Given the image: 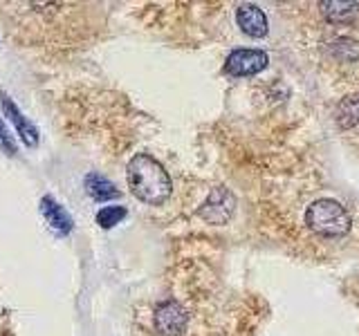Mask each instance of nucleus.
Instances as JSON below:
<instances>
[{"instance_id":"nucleus-3","label":"nucleus","mask_w":359,"mask_h":336,"mask_svg":"<svg viewBox=\"0 0 359 336\" xmlns=\"http://www.w3.org/2000/svg\"><path fill=\"white\" fill-rule=\"evenodd\" d=\"M233 211H236V195L229 188L216 186L207 195V200L202 202L198 216L209 224H227L233 216Z\"/></svg>"},{"instance_id":"nucleus-8","label":"nucleus","mask_w":359,"mask_h":336,"mask_svg":"<svg viewBox=\"0 0 359 336\" xmlns=\"http://www.w3.org/2000/svg\"><path fill=\"white\" fill-rule=\"evenodd\" d=\"M41 213L45 216V220H48L50 224V229L54 233H59V235H67L72 231L74 227V222L70 218V213H67L59 202H54L52 197H43L41 200Z\"/></svg>"},{"instance_id":"nucleus-1","label":"nucleus","mask_w":359,"mask_h":336,"mask_svg":"<svg viewBox=\"0 0 359 336\" xmlns=\"http://www.w3.org/2000/svg\"><path fill=\"white\" fill-rule=\"evenodd\" d=\"M128 186L133 190V195L142 200L144 204L160 206L171 197V177H168L166 168L155 160V157L140 153L135 155L128 164Z\"/></svg>"},{"instance_id":"nucleus-2","label":"nucleus","mask_w":359,"mask_h":336,"mask_svg":"<svg viewBox=\"0 0 359 336\" xmlns=\"http://www.w3.org/2000/svg\"><path fill=\"white\" fill-rule=\"evenodd\" d=\"M306 224L312 233L323 235V238H341L351 231L353 220L341 202L321 197L306 209Z\"/></svg>"},{"instance_id":"nucleus-11","label":"nucleus","mask_w":359,"mask_h":336,"mask_svg":"<svg viewBox=\"0 0 359 336\" xmlns=\"http://www.w3.org/2000/svg\"><path fill=\"white\" fill-rule=\"evenodd\" d=\"M337 121H339V128L348 130L359 126V94L346 97L339 106H337Z\"/></svg>"},{"instance_id":"nucleus-9","label":"nucleus","mask_w":359,"mask_h":336,"mask_svg":"<svg viewBox=\"0 0 359 336\" xmlns=\"http://www.w3.org/2000/svg\"><path fill=\"white\" fill-rule=\"evenodd\" d=\"M321 14L328 22L334 25H351L359 18V5L357 3H344V0H323L319 5Z\"/></svg>"},{"instance_id":"nucleus-7","label":"nucleus","mask_w":359,"mask_h":336,"mask_svg":"<svg viewBox=\"0 0 359 336\" xmlns=\"http://www.w3.org/2000/svg\"><path fill=\"white\" fill-rule=\"evenodd\" d=\"M0 104H3L5 117L16 126V130H18V134H20V139L34 148V146L39 144V130H36V126H34V123H32L29 119L22 117V112L16 108V104L11 101V97H7L5 92H0Z\"/></svg>"},{"instance_id":"nucleus-10","label":"nucleus","mask_w":359,"mask_h":336,"mask_svg":"<svg viewBox=\"0 0 359 336\" xmlns=\"http://www.w3.org/2000/svg\"><path fill=\"white\" fill-rule=\"evenodd\" d=\"M86 193L93 197L95 202H108L112 197H119L121 193L115 188V184H110L106 177L90 173L86 177Z\"/></svg>"},{"instance_id":"nucleus-4","label":"nucleus","mask_w":359,"mask_h":336,"mask_svg":"<svg viewBox=\"0 0 359 336\" xmlns=\"http://www.w3.org/2000/svg\"><path fill=\"white\" fill-rule=\"evenodd\" d=\"M155 330L160 336H182L187 330L189 316L184 307L175 300H166L155 309Z\"/></svg>"},{"instance_id":"nucleus-13","label":"nucleus","mask_w":359,"mask_h":336,"mask_svg":"<svg viewBox=\"0 0 359 336\" xmlns=\"http://www.w3.org/2000/svg\"><path fill=\"white\" fill-rule=\"evenodd\" d=\"M0 146L7 150V155H16V144L11 141V137H9V132H7V128H5V121L0 119Z\"/></svg>"},{"instance_id":"nucleus-5","label":"nucleus","mask_w":359,"mask_h":336,"mask_svg":"<svg viewBox=\"0 0 359 336\" xmlns=\"http://www.w3.org/2000/svg\"><path fill=\"white\" fill-rule=\"evenodd\" d=\"M267 67V54L263 50H233L227 56L224 72L231 76H254Z\"/></svg>"},{"instance_id":"nucleus-6","label":"nucleus","mask_w":359,"mask_h":336,"mask_svg":"<svg viewBox=\"0 0 359 336\" xmlns=\"http://www.w3.org/2000/svg\"><path fill=\"white\" fill-rule=\"evenodd\" d=\"M236 22H238V27L252 38H263L267 34L265 11L254 3H245L236 9Z\"/></svg>"},{"instance_id":"nucleus-12","label":"nucleus","mask_w":359,"mask_h":336,"mask_svg":"<svg viewBox=\"0 0 359 336\" xmlns=\"http://www.w3.org/2000/svg\"><path fill=\"white\" fill-rule=\"evenodd\" d=\"M126 206H104L97 213V224L101 229H112L115 224H119L126 218Z\"/></svg>"}]
</instances>
